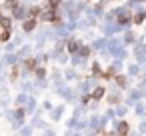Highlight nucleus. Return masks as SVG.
Returning a JSON list of instances; mask_svg holds the SVG:
<instances>
[{
  "instance_id": "f257e3e1",
  "label": "nucleus",
  "mask_w": 146,
  "mask_h": 136,
  "mask_svg": "<svg viewBox=\"0 0 146 136\" xmlns=\"http://www.w3.org/2000/svg\"><path fill=\"white\" fill-rule=\"evenodd\" d=\"M34 24H36V20H28V22H24V30H32Z\"/></svg>"
},
{
  "instance_id": "f03ea898",
  "label": "nucleus",
  "mask_w": 146,
  "mask_h": 136,
  "mask_svg": "<svg viewBox=\"0 0 146 136\" xmlns=\"http://www.w3.org/2000/svg\"><path fill=\"white\" fill-rule=\"evenodd\" d=\"M128 18H130L128 12H120V18H118V20H120V22H128Z\"/></svg>"
},
{
  "instance_id": "7ed1b4c3",
  "label": "nucleus",
  "mask_w": 146,
  "mask_h": 136,
  "mask_svg": "<svg viewBox=\"0 0 146 136\" xmlns=\"http://www.w3.org/2000/svg\"><path fill=\"white\" fill-rule=\"evenodd\" d=\"M118 132H120V134L124 136V134L128 132V124H120V126H118Z\"/></svg>"
},
{
  "instance_id": "20e7f679",
  "label": "nucleus",
  "mask_w": 146,
  "mask_h": 136,
  "mask_svg": "<svg viewBox=\"0 0 146 136\" xmlns=\"http://www.w3.org/2000/svg\"><path fill=\"white\" fill-rule=\"evenodd\" d=\"M34 64H36V62H34V60H28V62H26V66H28V68H30V70H34Z\"/></svg>"
},
{
  "instance_id": "39448f33",
  "label": "nucleus",
  "mask_w": 146,
  "mask_h": 136,
  "mask_svg": "<svg viewBox=\"0 0 146 136\" xmlns=\"http://www.w3.org/2000/svg\"><path fill=\"white\" fill-rule=\"evenodd\" d=\"M76 46H78V44L72 40V42H70V50H72V52H76Z\"/></svg>"
},
{
  "instance_id": "423d86ee",
  "label": "nucleus",
  "mask_w": 146,
  "mask_h": 136,
  "mask_svg": "<svg viewBox=\"0 0 146 136\" xmlns=\"http://www.w3.org/2000/svg\"><path fill=\"white\" fill-rule=\"evenodd\" d=\"M102 94H104V90H102V88H98V90L94 92V96H96V98H98V96H102Z\"/></svg>"
},
{
  "instance_id": "0eeeda50",
  "label": "nucleus",
  "mask_w": 146,
  "mask_h": 136,
  "mask_svg": "<svg viewBox=\"0 0 146 136\" xmlns=\"http://www.w3.org/2000/svg\"><path fill=\"white\" fill-rule=\"evenodd\" d=\"M116 82H118L120 86H124V78H122V76H118V78H116Z\"/></svg>"
},
{
  "instance_id": "6e6552de",
  "label": "nucleus",
  "mask_w": 146,
  "mask_h": 136,
  "mask_svg": "<svg viewBox=\"0 0 146 136\" xmlns=\"http://www.w3.org/2000/svg\"><path fill=\"white\" fill-rule=\"evenodd\" d=\"M48 2H50V6H54V8H56V4L60 2V0H48Z\"/></svg>"
},
{
  "instance_id": "1a4fd4ad",
  "label": "nucleus",
  "mask_w": 146,
  "mask_h": 136,
  "mask_svg": "<svg viewBox=\"0 0 146 136\" xmlns=\"http://www.w3.org/2000/svg\"><path fill=\"white\" fill-rule=\"evenodd\" d=\"M6 4L8 6H16V0H6Z\"/></svg>"
}]
</instances>
